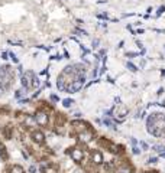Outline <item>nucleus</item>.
<instances>
[{
  "label": "nucleus",
  "instance_id": "nucleus-12",
  "mask_svg": "<svg viewBox=\"0 0 165 173\" xmlns=\"http://www.w3.org/2000/svg\"><path fill=\"white\" fill-rule=\"evenodd\" d=\"M72 103V101H70V100H65V101H64V105H65V107H70V104Z\"/></svg>",
  "mask_w": 165,
  "mask_h": 173
},
{
  "label": "nucleus",
  "instance_id": "nucleus-7",
  "mask_svg": "<svg viewBox=\"0 0 165 173\" xmlns=\"http://www.w3.org/2000/svg\"><path fill=\"white\" fill-rule=\"evenodd\" d=\"M91 157H93V162H94L96 164H100V163L103 162V156H101L100 152H94V153L91 155Z\"/></svg>",
  "mask_w": 165,
  "mask_h": 173
},
{
  "label": "nucleus",
  "instance_id": "nucleus-16",
  "mask_svg": "<svg viewBox=\"0 0 165 173\" xmlns=\"http://www.w3.org/2000/svg\"><path fill=\"white\" fill-rule=\"evenodd\" d=\"M161 155H162V156H164V157H165V153H164V152H162V153H161Z\"/></svg>",
  "mask_w": 165,
  "mask_h": 173
},
{
  "label": "nucleus",
  "instance_id": "nucleus-13",
  "mask_svg": "<svg viewBox=\"0 0 165 173\" xmlns=\"http://www.w3.org/2000/svg\"><path fill=\"white\" fill-rule=\"evenodd\" d=\"M120 173H132V172H131V169H123Z\"/></svg>",
  "mask_w": 165,
  "mask_h": 173
},
{
  "label": "nucleus",
  "instance_id": "nucleus-14",
  "mask_svg": "<svg viewBox=\"0 0 165 173\" xmlns=\"http://www.w3.org/2000/svg\"><path fill=\"white\" fill-rule=\"evenodd\" d=\"M1 153H3V146L0 144V155H1Z\"/></svg>",
  "mask_w": 165,
  "mask_h": 173
},
{
  "label": "nucleus",
  "instance_id": "nucleus-4",
  "mask_svg": "<svg viewBox=\"0 0 165 173\" xmlns=\"http://www.w3.org/2000/svg\"><path fill=\"white\" fill-rule=\"evenodd\" d=\"M33 74L32 72H26L23 77H22V84L25 88H29V86H33Z\"/></svg>",
  "mask_w": 165,
  "mask_h": 173
},
{
  "label": "nucleus",
  "instance_id": "nucleus-10",
  "mask_svg": "<svg viewBox=\"0 0 165 173\" xmlns=\"http://www.w3.org/2000/svg\"><path fill=\"white\" fill-rule=\"evenodd\" d=\"M12 173H23V169L20 166H13L12 167Z\"/></svg>",
  "mask_w": 165,
  "mask_h": 173
},
{
  "label": "nucleus",
  "instance_id": "nucleus-15",
  "mask_svg": "<svg viewBox=\"0 0 165 173\" xmlns=\"http://www.w3.org/2000/svg\"><path fill=\"white\" fill-rule=\"evenodd\" d=\"M146 173H158V172H146Z\"/></svg>",
  "mask_w": 165,
  "mask_h": 173
},
{
  "label": "nucleus",
  "instance_id": "nucleus-11",
  "mask_svg": "<svg viewBox=\"0 0 165 173\" xmlns=\"http://www.w3.org/2000/svg\"><path fill=\"white\" fill-rule=\"evenodd\" d=\"M128 68H131V71H136L135 65H132V64H128Z\"/></svg>",
  "mask_w": 165,
  "mask_h": 173
},
{
  "label": "nucleus",
  "instance_id": "nucleus-8",
  "mask_svg": "<svg viewBox=\"0 0 165 173\" xmlns=\"http://www.w3.org/2000/svg\"><path fill=\"white\" fill-rule=\"evenodd\" d=\"M32 137L36 143H44V134H42L41 131H35L32 134Z\"/></svg>",
  "mask_w": 165,
  "mask_h": 173
},
{
  "label": "nucleus",
  "instance_id": "nucleus-6",
  "mask_svg": "<svg viewBox=\"0 0 165 173\" xmlns=\"http://www.w3.org/2000/svg\"><path fill=\"white\" fill-rule=\"evenodd\" d=\"M71 157L74 162H81L82 160V152L80 149H72L71 150Z\"/></svg>",
  "mask_w": 165,
  "mask_h": 173
},
{
  "label": "nucleus",
  "instance_id": "nucleus-5",
  "mask_svg": "<svg viewBox=\"0 0 165 173\" xmlns=\"http://www.w3.org/2000/svg\"><path fill=\"white\" fill-rule=\"evenodd\" d=\"M35 120L38 124H41V125H45L47 123H48V116L44 113V111H39V113H36V116H35Z\"/></svg>",
  "mask_w": 165,
  "mask_h": 173
},
{
  "label": "nucleus",
  "instance_id": "nucleus-1",
  "mask_svg": "<svg viewBox=\"0 0 165 173\" xmlns=\"http://www.w3.org/2000/svg\"><path fill=\"white\" fill-rule=\"evenodd\" d=\"M148 130L154 136H162L165 133V116L154 114L148 120Z\"/></svg>",
  "mask_w": 165,
  "mask_h": 173
},
{
  "label": "nucleus",
  "instance_id": "nucleus-3",
  "mask_svg": "<svg viewBox=\"0 0 165 173\" xmlns=\"http://www.w3.org/2000/svg\"><path fill=\"white\" fill-rule=\"evenodd\" d=\"M82 84H84V77H78V78H75L70 85L67 86V89H68L70 92H75V91H78V89L81 88Z\"/></svg>",
  "mask_w": 165,
  "mask_h": 173
},
{
  "label": "nucleus",
  "instance_id": "nucleus-9",
  "mask_svg": "<svg viewBox=\"0 0 165 173\" xmlns=\"http://www.w3.org/2000/svg\"><path fill=\"white\" fill-rule=\"evenodd\" d=\"M80 140L84 141H90L91 140V133H87V134H80Z\"/></svg>",
  "mask_w": 165,
  "mask_h": 173
},
{
  "label": "nucleus",
  "instance_id": "nucleus-2",
  "mask_svg": "<svg viewBox=\"0 0 165 173\" xmlns=\"http://www.w3.org/2000/svg\"><path fill=\"white\" fill-rule=\"evenodd\" d=\"M10 75H9V72H7V68H3L1 71V74H0V88H3V89H6L7 86L10 85Z\"/></svg>",
  "mask_w": 165,
  "mask_h": 173
}]
</instances>
